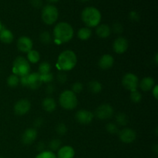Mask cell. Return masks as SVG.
Wrapping results in <instances>:
<instances>
[{
	"label": "cell",
	"instance_id": "1",
	"mask_svg": "<svg viewBox=\"0 0 158 158\" xmlns=\"http://www.w3.org/2000/svg\"><path fill=\"white\" fill-rule=\"evenodd\" d=\"M73 34L72 26L65 22H61L54 27L53 40L56 44H63L70 41L73 37Z\"/></svg>",
	"mask_w": 158,
	"mask_h": 158
},
{
	"label": "cell",
	"instance_id": "2",
	"mask_svg": "<svg viewBox=\"0 0 158 158\" xmlns=\"http://www.w3.org/2000/svg\"><path fill=\"white\" fill-rule=\"evenodd\" d=\"M81 19L88 28L97 27L101 21V13L97 8L89 6L82 11Z\"/></svg>",
	"mask_w": 158,
	"mask_h": 158
},
{
	"label": "cell",
	"instance_id": "3",
	"mask_svg": "<svg viewBox=\"0 0 158 158\" xmlns=\"http://www.w3.org/2000/svg\"><path fill=\"white\" fill-rule=\"evenodd\" d=\"M77 63V57L72 50H65L58 56L57 66L63 71H69L73 69Z\"/></svg>",
	"mask_w": 158,
	"mask_h": 158
},
{
	"label": "cell",
	"instance_id": "4",
	"mask_svg": "<svg viewBox=\"0 0 158 158\" xmlns=\"http://www.w3.org/2000/svg\"><path fill=\"white\" fill-rule=\"evenodd\" d=\"M12 73L17 77H24L30 73V65L29 61L23 56H18L15 59L12 64Z\"/></svg>",
	"mask_w": 158,
	"mask_h": 158
},
{
	"label": "cell",
	"instance_id": "5",
	"mask_svg": "<svg viewBox=\"0 0 158 158\" xmlns=\"http://www.w3.org/2000/svg\"><path fill=\"white\" fill-rule=\"evenodd\" d=\"M60 106L66 110H73L78 104L77 94L71 90H65L60 94L59 99Z\"/></svg>",
	"mask_w": 158,
	"mask_h": 158
},
{
	"label": "cell",
	"instance_id": "6",
	"mask_svg": "<svg viewBox=\"0 0 158 158\" xmlns=\"http://www.w3.org/2000/svg\"><path fill=\"white\" fill-rule=\"evenodd\" d=\"M41 17L46 25H52L58 19V9L53 5H46L42 9Z\"/></svg>",
	"mask_w": 158,
	"mask_h": 158
},
{
	"label": "cell",
	"instance_id": "7",
	"mask_svg": "<svg viewBox=\"0 0 158 158\" xmlns=\"http://www.w3.org/2000/svg\"><path fill=\"white\" fill-rule=\"evenodd\" d=\"M139 82L138 77L131 73H126L122 79V85L123 87L131 92L137 90L139 86Z\"/></svg>",
	"mask_w": 158,
	"mask_h": 158
},
{
	"label": "cell",
	"instance_id": "8",
	"mask_svg": "<svg viewBox=\"0 0 158 158\" xmlns=\"http://www.w3.org/2000/svg\"><path fill=\"white\" fill-rule=\"evenodd\" d=\"M114 109L107 103L100 105L94 111V117H97L100 120H108L114 115Z\"/></svg>",
	"mask_w": 158,
	"mask_h": 158
},
{
	"label": "cell",
	"instance_id": "9",
	"mask_svg": "<svg viewBox=\"0 0 158 158\" xmlns=\"http://www.w3.org/2000/svg\"><path fill=\"white\" fill-rule=\"evenodd\" d=\"M76 120L80 124H89L93 121L94 115L87 110H80L75 114Z\"/></svg>",
	"mask_w": 158,
	"mask_h": 158
},
{
	"label": "cell",
	"instance_id": "10",
	"mask_svg": "<svg viewBox=\"0 0 158 158\" xmlns=\"http://www.w3.org/2000/svg\"><path fill=\"white\" fill-rule=\"evenodd\" d=\"M31 108V103L26 99H22L14 105V112L16 115L23 116L27 114Z\"/></svg>",
	"mask_w": 158,
	"mask_h": 158
},
{
	"label": "cell",
	"instance_id": "11",
	"mask_svg": "<svg viewBox=\"0 0 158 158\" xmlns=\"http://www.w3.org/2000/svg\"><path fill=\"white\" fill-rule=\"evenodd\" d=\"M118 134L120 140L124 143H133L137 138L136 132L131 128H124L119 131Z\"/></svg>",
	"mask_w": 158,
	"mask_h": 158
},
{
	"label": "cell",
	"instance_id": "12",
	"mask_svg": "<svg viewBox=\"0 0 158 158\" xmlns=\"http://www.w3.org/2000/svg\"><path fill=\"white\" fill-rule=\"evenodd\" d=\"M128 41L124 37L120 36L116 39L113 43V49L117 54H123L127 50Z\"/></svg>",
	"mask_w": 158,
	"mask_h": 158
},
{
	"label": "cell",
	"instance_id": "13",
	"mask_svg": "<svg viewBox=\"0 0 158 158\" xmlns=\"http://www.w3.org/2000/svg\"><path fill=\"white\" fill-rule=\"evenodd\" d=\"M32 41L27 36H21L17 40V48L20 52H28L32 49Z\"/></svg>",
	"mask_w": 158,
	"mask_h": 158
},
{
	"label": "cell",
	"instance_id": "14",
	"mask_svg": "<svg viewBox=\"0 0 158 158\" xmlns=\"http://www.w3.org/2000/svg\"><path fill=\"white\" fill-rule=\"evenodd\" d=\"M43 84L42 77L38 73H29L28 76V87L32 89H37Z\"/></svg>",
	"mask_w": 158,
	"mask_h": 158
},
{
	"label": "cell",
	"instance_id": "15",
	"mask_svg": "<svg viewBox=\"0 0 158 158\" xmlns=\"http://www.w3.org/2000/svg\"><path fill=\"white\" fill-rule=\"evenodd\" d=\"M37 137V131L35 128H29L24 131L22 135V142L24 144H31Z\"/></svg>",
	"mask_w": 158,
	"mask_h": 158
},
{
	"label": "cell",
	"instance_id": "16",
	"mask_svg": "<svg viewBox=\"0 0 158 158\" xmlns=\"http://www.w3.org/2000/svg\"><path fill=\"white\" fill-rule=\"evenodd\" d=\"M114 57L109 54L103 55L99 60L98 65L100 69H109L114 66Z\"/></svg>",
	"mask_w": 158,
	"mask_h": 158
},
{
	"label": "cell",
	"instance_id": "17",
	"mask_svg": "<svg viewBox=\"0 0 158 158\" xmlns=\"http://www.w3.org/2000/svg\"><path fill=\"white\" fill-rule=\"evenodd\" d=\"M75 156V151L71 146L61 147L57 151V158H73Z\"/></svg>",
	"mask_w": 158,
	"mask_h": 158
},
{
	"label": "cell",
	"instance_id": "18",
	"mask_svg": "<svg viewBox=\"0 0 158 158\" xmlns=\"http://www.w3.org/2000/svg\"><path fill=\"white\" fill-rule=\"evenodd\" d=\"M154 86H155V81L152 77H144L140 80V82H139V86L141 90L144 91V92L151 90Z\"/></svg>",
	"mask_w": 158,
	"mask_h": 158
},
{
	"label": "cell",
	"instance_id": "19",
	"mask_svg": "<svg viewBox=\"0 0 158 158\" xmlns=\"http://www.w3.org/2000/svg\"><path fill=\"white\" fill-rule=\"evenodd\" d=\"M14 40V35L9 29H6L3 26L2 30L0 31V41L5 44H10Z\"/></svg>",
	"mask_w": 158,
	"mask_h": 158
},
{
	"label": "cell",
	"instance_id": "20",
	"mask_svg": "<svg viewBox=\"0 0 158 158\" xmlns=\"http://www.w3.org/2000/svg\"><path fill=\"white\" fill-rule=\"evenodd\" d=\"M96 33L100 38L106 39L109 37V35L111 33V29L108 25L106 24H101L98 25L97 26L96 29Z\"/></svg>",
	"mask_w": 158,
	"mask_h": 158
},
{
	"label": "cell",
	"instance_id": "21",
	"mask_svg": "<svg viewBox=\"0 0 158 158\" xmlns=\"http://www.w3.org/2000/svg\"><path fill=\"white\" fill-rule=\"evenodd\" d=\"M42 106L46 112H53L56 108V103L52 97H46L43 100Z\"/></svg>",
	"mask_w": 158,
	"mask_h": 158
},
{
	"label": "cell",
	"instance_id": "22",
	"mask_svg": "<svg viewBox=\"0 0 158 158\" xmlns=\"http://www.w3.org/2000/svg\"><path fill=\"white\" fill-rule=\"evenodd\" d=\"M88 88H89V91L93 94H99L102 91L103 89V86L101 83L97 80H92L88 83Z\"/></svg>",
	"mask_w": 158,
	"mask_h": 158
},
{
	"label": "cell",
	"instance_id": "23",
	"mask_svg": "<svg viewBox=\"0 0 158 158\" xmlns=\"http://www.w3.org/2000/svg\"><path fill=\"white\" fill-rule=\"evenodd\" d=\"M92 35V31L88 27H83L79 29L77 32V36L81 40H87L90 38Z\"/></svg>",
	"mask_w": 158,
	"mask_h": 158
},
{
	"label": "cell",
	"instance_id": "24",
	"mask_svg": "<svg viewBox=\"0 0 158 158\" xmlns=\"http://www.w3.org/2000/svg\"><path fill=\"white\" fill-rule=\"evenodd\" d=\"M116 124L120 126H126L128 123V117L124 113H118L115 117Z\"/></svg>",
	"mask_w": 158,
	"mask_h": 158
},
{
	"label": "cell",
	"instance_id": "25",
	"mask_svg": "<svg viewBox=\"0 0 158 158\" xmlns=\"http://www.w3.org/2000/svg\"><path fill=\"white\" fill-rule=\"evenodd\" d=\"M27 59L29 63L30 62L32 63H37L40 60V52L36 50L32 49L27 53Z\"/></svg>",
	"mask_w": 158,
	"mask_h": 158
},
{
	"label": "cell",
	"instance_id": "26",
	"mask_svg": "<svg viewBox=\"0 0 158 158\" xmlns=\"http://www.w3.org/2000/svg\"><path fill=\"white\" fill-rule=\"evenodd\" d=\"M51 73V65L47 62H43L40 63L39 66L38 73H40L41 76L46 75V74Z\"/></svg>",
	"mask_w": 158,
	"mask_h": 158
},
{
	"label": "cell",
	"instance_id": "27",
	"mask_svg": "<svg viewBox=\"0 0 158 158\" xmlns=\"http://www.w3.org/2000/svg\"><path fill=\"white\" fill-rule=\"evenodd\" d=\"M40 40L43 44L45 45H49L52 43V35H50L49 32H43L40 35Z\"/></svg>",
	"mask_w": 158,
	"mask_h": 158
},
{
	"label": "cell",
	"instance_id": "28",
	"mask_svg": "<svg viewBox=\"0 0 158 158\" xmlns=\"http://www.w3.org/2000/svg\"><path fill=\"white\" fill-rule=\"evenodd\" d=\"M7 84L10 87H16L19 84V78L15 74H12L7 78Z\"/></svg>",
	"mask_w": 158,
	"mask_h": 158
},
{
	"label": "cell",
	"instance_id": "29",
	"mask_svg": "<svg viewBox=\"0 0 158 158\" xmlns=\"http://www.w3.org/2000/svg\"><path fill=\"white\" fill-rule=\"evenodd\" d=\"M61 140L60 139H52L49 143V148L51 150V151H58L60 148H61Z\"/></svg>",
	"mask_w": 158,
	"mask_h": 158
},
{
	"label": "cell",
	"instance_id": "30",
	"mask_svg": "<svg viewBox=\"0 0 158 158\" xmlns=\"http://www.w3.org/2000/svg\"><path fill=\"white\" fill-rule=\"evenodd\" d=\"M130 97H131V101L134 103H140L142 100L141 94H140L137 89V90L132 91V92L131 93V96H130Z\"/></svg>",
	"mask_w": 158,
	"mask_h": 158
},
{
	"label": "cell",
	"instance_id": "31",
	"mask_svg": "<svg viewBox=\"0 0 158 158\" xmlns=\"http://www.w3.org/2000/svg\"><path fill=\"white\" fill-rule=\"evenodd\" d=\"M106 130L108 133L111 134H115L119 132L118 127H117V124H116L115 123H107L106 126Z\"/></svg>",
	"mask_w": 158,
	"mask_h": 158
},
{
	"label": "cell",
	"instance_id": "32",
	"mask_svg": "<svg viewBox=\"0 0 158 158\" xmlns=\"http://www.w3.org/2000/svg\"><path fill=\"white\" fill-rule=\"evenodd\" d=\"M35 158H57L56 155L51 151H44L40 152Z\"/></svg>",
	"mask_w": 158,
	"mask_h": 158
},
{
	"label": "cell",
	"instance_id": "33",
	"mask_svg": "<svg viewBox=\"0 0 158 158\" xmlns=\"http://www.w3.org/2000/svg\"><path fill=\"white\" fill-rule=\"evenodd\" d=\"M83 83H80V82H76L73 84L71 86V91L73 92L74 94H80L83 91Z\"/></svg>",
	"mask_w": 158,
	"mask_h": 158
},
{
	"label": "cell",
	"instance_id": "34",
	"mask_svg": "<svg viewBox=\"0 0 158 158\" xmlns=\"http://www.w3.org/2000/svg\"><path fill=\"white\" fill-rule=\"evenodd\" d=\"M56 133L59 135L63 136L67 132V127H66V126L64 123H60L56 127Z\"/></svg>",
	"mask_w": 158,
	"mask_h": 158
},
{
	"label": "cell",
	"instance_id": "35",
	"mask_svg": "<svg viewBox=\"0 0 158 158\" xmlns=\"http://www.w3.org/2000/svg\"><path fill=\"white\" fill-rule=\"evenodd\" d=\"M112 30L114 31V32H115V33L120 34L123 32V27L121 25V23H115L113 25Z\"/></svg>",
	"mask_w": 158,
	"mask_h": 158
},
{
	"label": "cell",
	"instance_id": "36",
	"mask_svg": "<svg viewBox=\"0 0 158 158\" xmlns=\"http://www.w3.org/2000/svg\"><path fill=\"white\" fill-rule=\"evenodd\" d=\"M41 77H42V80H43V83H50L53 80V75H52V73H49L46 74V75L41 76Z\"/></svg>",
	"mask_w": 158,
	"mask_h": 158
},
{
	"label": "cell",
	"instance_id": "37",
	"mask_svg": "<svg viewBox=\"0 0 158 158\" xmlns=\"http://www.w3.org/2000/svg\"><path fill=\"white\" fill-rule=\"evenodd\" d=\"M57 80H58L59 83H66V80H67V75L64 72H60L57 75Z\"/></svg>",
	"mask_w": 158,
	"mask_h": 158
},
{
	"label": "cell",
	"instance_id": "38",
	"mask_svg": "<svg viewBox=\"0 0 158 158\" xmlns=\"http://www.w3.org/2000/svg\"><path fill=\"white\" fill-rule=\"evenodd\" d=\"M30 4L32 7L35 9H40L43 6V1L42 0H30Z\"/></svg>",
	"mask_w": 158,
	"mask_h": 158
},
{
	"label": "cell",
	"instance_id": "39",
	"mask_svg": "<svg viewBox=\"0 0 158 158\" xmlns=\"http://www.w3.org/2000/svg\"><path fill=\"white\" fill-rule=\"evenodd\" d=\"M129 17L132 21H138L140 19V15L135 11H132V12H130Z\"/></svg>",
	"mask_w": 158,
	"mask_h": 158
},
{
	"label": "cell",
	"instance_id": "40",
	"mask_svg": "<svg viewBox=\"0 0 158 158\" xmlns=\"http://www.w3.org/2000/svg\"><path fill=\"white\" fill-rule=\"evenodd\" d=\"M28 76H24L19 78V83L24 87H28Z\"/></svg>",
	"mask_w": 158,
	"mask_h": 158
},
{
	"label": "cell",
	"instance_id": "41",
	"mask_svg": "<svg viewBox=\"0 0 158 158\" xmlns=\"http://www.w3.org/2000/svg\"><path fill=\"white\" fill-rule=\"evenodd\" d=\"M46 94H49V95L52 94L54 93V91H55V86H54L52 84L49 83V84L47 85V86H46Z\"/></svg>",
	"mask_w": 158,
	"mask_h": 158
},
{
	"label": "cell",
	"instance_id": "42",
	"mask_svg": "<svg viewBox=\"0 0 158 158\" xmlns=\"http://www.w3.org/2000/svg\"><path fill=\"white\" fill-rule=\"evenodd\" d=\"M43 124V120L42 118H38L34 121V127H40Z\"/></svg>",
	"mask_w": 158,
	"mask_h": 158
},
{
	"label": "cell",
	"instance_id": "43",
	"mask_svg": "<svg viewBox=\"0 0 158 158\" xmlns=\"http://www.w3.org/2000/svg\"><path fill=\"white\" fill-rule=\"evenodd\" d=\"M152 94H153V96H154V98L156 99V100H157V97H158V86L157 85H155V86H154V88H153L152 89Z\"/></svg>",
	"mask_w": 158,
	"mask_h": 158
},
{
	"label": "cell",
	"instance_id": "44",
	"mask_svg": "<svg viewBox=\"0 0 158 158\" xmlns=\"http://www.w3.org/2000/svg\"><path fill=\"white\" fill-rule=\"evenodd\" d=\"M44 149H45L44 143H43V142H40V143H39L38 145H37V150L40 151V153L44 151Z\"/></svg>",
	"mask_w": 158,
	"mask_h": 158
},
{
	"label": "cell",
	"instance_id": "45",
	"mask_svg": "<svg viewBox=\"0 0 158 158\" xmlns=\"http://www.w3.org/2000/svg\"><path fill=\"white\" fill-rule=\"evenodd\" d=\"M152 149H153V151H154V152L156 153V154H157V152H158V145L157 144H154V146L152 147Z\"/></svg>",
	"mask_w": 158,
	"mask_h": 158
},
{
	"label": "cell",
	"instance_id": "46",
	"mask_svg": "<svg viewBox=\"0 0 158 158\" xmlns=\"http://www.w3.org/2000/svg\"><path fill=\"white\" fill-rule=\"evenodd\" d=\"M157 62H158V54L157 53L155 55V63H156V64H157Z\"/></svg>",
	"mask_w": 158,
	"mask_h": 158
},
{
	"label": "cell",
	"instance_id": "47",
	"mask_svg": "<svg viewBox=\"0 0 158 158\" xmlns=\"http://www.w3.org/2000/svg\"><path fill=\"white\" fill-rule=\"evenodd\" d=\"M47 1H49V2H52V3H54V2H57L60 1V0H47Z\"/></svg>",
	"mask_w": 158,
	"mask_h": 158
},
{
	"label": "cell",
	"instance_id": "48",
	"mask_svg": "<svg viewBox=\"0 0 158 158\" xmlns=\"http://www.w3.org/2000/svg\"><path fill=\"white\" fill-rule=\"evenodd\" d=\"M2 28H3V26H2V24L1 21H0V31L2 30Z\"/></svg>",
	"mask_w": 158,
	"mask_h": 158
},
{
	"label": "cell",
	"instance_id": "49",
	"mask_svg": "<svg viewBox=\"0 0 158 158\" xmlns=\"http://www.w3.org/2000/svg\"><path fill=\"white\" fill-rule=\"evenodd\" d=\"M80 1H82V2H87V1H89V0H80Z\"/></svg>",
	"mask_w": 158,
	"mask_h": 158
},
{
	"label": "cell",
	"instance_id": "50",
	"mask_svg": "<svg viewBox=\"0 0 158 158\" xmlns=\"http://www.w3.org/2000/svg\"><path fill=\"white\" fill-rule=\"evenodd\" d=\"M0 158H3V157H0Z\"/></svg>",
	"mask_w": 158,
	"mask_h": 158
}]
</instances>
